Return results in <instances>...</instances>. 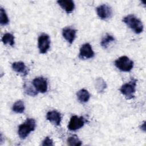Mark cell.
<instances>
[{"instance_id": "obj_1", "label": "cell", "mask_w": 146, "mask_h": 146, "mask_svg": "<svg viewBox=\"0 0 146 146\" xmlns=\"http://www.w3.org/2000/svg\"><path fill=\"white\" fill-rule=\"evenodd\" d=\"M123 22L136 34H140L143 31L144 27L142 22L133 15L129 14L124 17Z\"/></svg>"}, {"instance_id": "obj_2", "label": "cell", "mask_w": 146, "mask_h": 146, "mask_svg": "<svg viewBox=\"0 0 146 146\" xmlns=\"http://www.w3.org/2000/svg\"><path fill=\"white\" fill-rule=\"evenodd\" d=\"M36 127V123L34 119L27 118L26 121L19 125L18 127V135L21 139H25L31 131H33Z\"/></svg>"}, {"instance_id": "obj_3", "label": "cell", "mask_w": 146, "mask_h": 146, "mask_svg": "<svg viewBox=\"0 0 146 146\" xmlns=\"http://www.w3.org/2000/svg\"><path fill=\"white\" fill-rule=\"evenodd\" d=\"M136 82V79L132 78L129 82L124 84L120 88V91L127 99H132L135 97Z\"/></svg>"}, {"instance_id": "obj_4", "label": "cell", "mask_w": 146, "mask_h": 146, "mask_svg": "<svg viewBox=\"0 0 146 146\" xmlns=\"http://www.w3.org/2000/svg\"><path fill=\"white\" fill-rule=\"evenodd\" d=\"M115 66L122 71H130L133 67V62L126 56H122L115 62Z\"/></svg>"}, {"instance_id": "obj_5", "label": "cell", "mask_w": 146, "mask_h": 146, "mask_svg": "<svg viewBox=\"0 0 146 146\" xmlns=\"http://www.w3.org/2000/svg\"><path fill=\"white\" fill-rule=\"evenodd\" d=\"M38 44L40 53H46L49 49L50 45V40L49 36L46 34H43L40 35L38 38Z\"/></svg>"}, {"instance_id": "obj_6", "label": "cell", "mask_w": 146, "mask_h": 146, "mask_svg": "<svg viewBox=\"0 0 146 146\" xmlns=\"http://www.w3.org/2000/svg\"><path fill=\"white\" fill-rule=\"evenodd\" d=\"M96 13L100 18L102 19H107L111 17L112 10L108 5L103 4L96 8Z\"/></svg>"}, {"instance_id": "obj_7", "label": "cell", "mask_w": 146, "mask_h": 146, "mask_svg": "<svg viewBox=\"0 0 146 146\" xmlns=\"http://www.w3.org/2000/svg\"><path fill=\"white\" fill-rule=\"evenodd\" d=\"M84 124L83 117H78L76 115L72 116L70 120L68 128L71 131H76L82 128Z\"/></svg>"}, {"instance_id": "obj_8", "label": "cell", "mask_w": 146, "mask_h": 146, "mask_svg": "<svg viewBox=\"0 0 146 146\" xmlns=\"http://www.w3.org/2000/svg\"><path fill=\"white\" fill-rule=\"evenodd\" d=\"M94 52L90 43H85L80 48L79 56L82 59H90L94 56Z\"/></svg>"}, {"instance_id": "obj_9", "label": "cell", "mask_w": 146, "mask_h": 146, "mask_svg": "<svg viewBox=\"0 0 146 146\" xmlns=\"http://www.w3.org/2000/svg\"><path fill=\"white\" fill-rule=\"evenodd\" d=\"M32 83L38 92L44 93L47 91V82L46 79L43 77L35 78Z\"/></svg>"}, {"instance_id": "obj_10", "label": "cell", "mask_w": 146, "mask_h": 146, "mask_svg": "<svg viewBox=\"0 0 146 146\" xmlns=\"http://www.w3.org/2000/svg\"><path fill=\"white\" fill-rule=\"evenodd\" d=\"M46 119L54 125H59L62 120V117L60 113L54 110L49 111L47 113Z\"/></svg>"}, {"instance_id": "obj_11", "label": "cell", "mask_w": 146, "mask_h": 146, "mask_svg": "<svg viewBox=\"0 0 146 146\" xmlns=\"http://www.w3.org/2000/svg\"><path fill=\"white\" fill-rule=\"evenodd\" d=\"M76 30L72 29L71 27H65L62 30V35L64 39L72 44L76 37Z\"/></svg>"}, {"instance_id": "obj_12", "label": "cell", "mask_w": 146, "mask_h": 146, "mask_svg": "<svg viewBox=\"0 0 146 146\" xmlns=\"http://www.w3.org/2000/svg\"><path fill=\"white\" fill-rule=\"evenodd\" d=\"M58 5L67 13L72 12L75 7L74 2L71 0H61L58 1Z\"/></svg>"}, {"instance_id": "obj_13", "label": "cell", "mask_w": 146, "mask_h": 146, "mask_svg": "<svg viewBox=\"0 0 146 146\" xmlns=\"http://www.w3.org/2000/svg\"><path fill=\"white\" fill-rule=\"evenodd\" d=\"M12 68L14 71L18 73L22 74L24 76L28 74L27 67L25 66V63L22 62H14L12 64Z\"/></svg>"}, {"instance_id": "obj_14", "label": "cell", "mask_w": 146, "mask_h": 146, "mask_svg": "<svg viewBox=\"0 0 146 146\" xmlns=\"http://www.w3.org/2000/svg\"><path fill=\"white\" fill-rule=\"evenodd\" d=\"M78 100L82 103H86L88 101L90 98V95L87 90L82 89L79 90L76 94Z\"/></svg>"}, {"instance_id": "obj_15", "label": "cell", "mask_w": 146, "mask_h": 146, "mask_svg": "<svg viewBox=\"0 0 146 146\" xmlns=\"http://www.w3.org/2000/svg\"><path fill=\"white\" fill-rule=\"evenodd\" d=\"M25 109L24 103L22 100H18L13 106V111L18 113H22L24 112Z\"/></svg>"}, {"instance_id": "obj_16", "label": "cell", "mask_w": 146, "mask_h": 146, "mask_svg": "<svg viewBox=\"0 0 146 146\" xmlns=\"http://www.w3.org/2000/svg\"><path fill=\"white\" fill-rule=\"evenodd\" d=\"M107 87L106 82L102 78H98L95 80V88L99 92H102Z\"/></svg>"}, {"instance_id": "obj_17", "label": "cell", "mask_w": 146, "mask_h": 146, "mask_svg": "<svg viewBox=\"0 0 146 146\" xmlns=\"http://www.w3.org/2000/svg\"><path fill=\"white\" fill-rule=\"evenodd\" d=\"M23 88L24 91L26 92V94L30 95V96H35L37 95V90L35 88V87L33 86H32L29 83H25L23 86Z\"/></svg>"}, {"instance_id": "obj_18", "label": "cell", "mask_w": 146, "mask_h": 146, "mask_svg": "<svg viewBox=\"0 0 146 146\" xmlns=\"http://www.w3.org/2000/svg\"><path fill=\"white\" fill-rule=\"evenodd\" d=\"M2 41L5 44H9L13 46L14 44V36L10 33H6L2 36Z\"/></svg>"}, {"instance_id": "obj_19", "label": "cell", "mask_w": 146, "mask_h": 146, "mask_svg": "<svg viewBox=\"0 0 146 146\" xmlns=\"http://www.w3.org/2000/svg\"><path fill=\"white\" fill-rule=\"evenodd\" d=\"M115 38L113 36L111 35H110L108 34H107L102 39L100 44L101 46L104 48H107L108 47V45L112 42L114 41Z\"/></svg>"}, {"instance_id": "obj_20", "label": "cell", "mask_w": 146, "mask_h": 146, "mask_svg": "<svg viewBox=\"0 0 146 146\" xmlns=\"http://www.w3.org/2000/svg\"><path fill=\"white\" fill-rule=\"evenodd\" d=\"M67 143L71 146H79L82 145V141L79 139L78 136L75 135L70 136L67 139Z\"/></svg>"}, {"instance_id": "obj_21", "label": "cell", "mask_w": 146, "mask_h": 146, "mask_svg": "<svg viewBox=\"0 0 146 146\" xmlns=\"http://www.w3.org/2000/svg\"><path fill=\"white\" fill-rule=\"evenodd\" d=\"M9 21L8 17L6 14L5 10L2 8L1 7L0 9V23L2 25H6L8 24Z\"/></svg>"}, {"instance_id": "obj_22", "label": "cell", "mask_w": 146, "mask_h": 146, "mask_svg": "<svg viewBox=\"0 0 146 146\" xmlns=\"http://www.w3.org/2000/svg\"><path fill=\"white\" fill-rule=\"evenodd\" d=\"M42 145L43 146H45V145H53L54 144H53V141L52 139L47 136L43 141Z\"/></svg>"}]
</instances>
